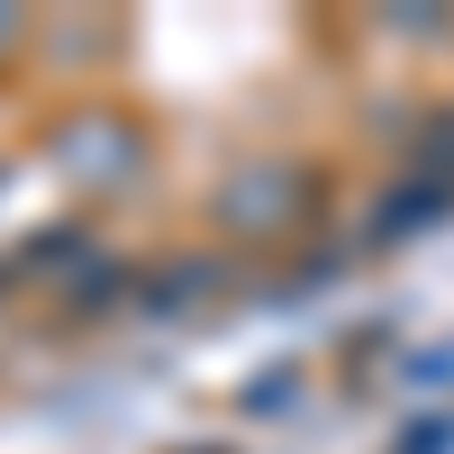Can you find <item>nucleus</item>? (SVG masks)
<instances>
[]
</instances>
